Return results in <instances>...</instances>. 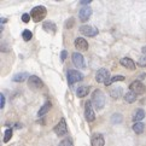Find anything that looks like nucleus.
Returning <instances> with one entry per match:
<instances>
[{
	"mask_svg": "<svg viewBox=\"0 0 146 146\" xmlns=\"http://www.w3.org/2000/svg\"><path fill=\"white\" fill-rule=\"evenodd\" d=\"M92 104L94 105L96 110H102L105 105V94L100 90H94L92 93Z\"/></svg>",
	"mask_w": 146,
	"mask_h": 146,
	"instance_id": "f257e3e1",
	"label": "nucleus"
},
{
	"mask_svg": "<svg viewBox=\"0 0 146 146\" xmlns=\"http://www.w3.org/2000/svg\"><path fill=\"white\" fill-rule=\"evenodd\" d=\"M46 15H47V9L42 5H40V6H35L32 9V11H30V16H32L33 21L34 22H41L45 17Z\"/></svg>",
	"mask_w": 146,
	"mask_h": 146,
	"instance_id": "f03ea898",
	"label": "nucleus"
},
{
	"mask_svg": "<svg viewBox=\"0 0 146 146\" xmlns=\"http://www.w3.org/2000/svg\"><path fill=\"white\" fill-rule=\"evenodd\" d=\"M66 79H68V82H69V85H75L76 82H80L82 79H83V75L79 70H68V74H66Z\"/></svg>",
	"mask_w": 146,
	"mask_h": 146,
	"instance_id": "7ed1b4c3",
	"label": "nucleus"
},
{
	"mask_svg": "<svg viewBox=\"0 0 146 146\" xmlns=\"http://www.w3.org/2000/svg\"><path fill=\"white\" fill-rule=\"evenodd\" d=\"M28 87L33 91H38L44 87V82L39 76L32 75V76H29V79H28Z\"/></svg>",
	"mask_w": 146,
	"mask_h": 146,
	"instance_id": "20e7f679",
	"label": "nucleus"
},
{
	"mask_svg": "<svg viewBox=\"0 0 146 146\" xmlns=\"http://www.w3.org/2000/svg\"><path fill=\"white\" fill-rule=\"evenodd\" d=\"M129 91H132L135 94H144L146 92V87L140 80H135L129 85Z\"/></svg>",
	"mask_w": 146,
	"mask_h": 146,
	"instance_id": "39448f33",
	"label": "nucleus"
},
{
	"mask_svg": "<svg viewBox=\"0 0 146 146\" xmlns=\"http://www.w3.org/2000/svg\"><path fill=\"white\" fill-rule=\"evenodd\" d=\"M53 132L56 133L57 137H64V135L68 133V126H66V122H65L64 118H62L58 122V124L54 126Z\"/></svg>",
	"mask_w": 146,
	"mask_h": 146,
	"instance_id": "423d86ee",
	"label": "nucleus"
},
{
	"mask_svg": "<svg viewBox=\"0 0 146 146\" xmlns=\"http://www.w3.org/2000/svg\"><path fill=\"white\" fill-rule=\"evenodd\" d=\"M79 30H80V33L82 35L90 36V38H92V36H96L97 34H99V30L96 27H93V25H81Z\"/></svg>",
	"mask_w": 146,
	"mask_h": 146,
	"instance_id": "0eeeda50",
	"label": "nucleus"
},
{
	"mask_svg": "<svg viewBox=\"0 0 146 146\" xmlns=\"http://www.w3.org/2000/svg\"><path fill=\"white\" fill-rule=\"evenodd\" d=\"M85 117L88 122H93L96 119V113L92 108V100H88L85 104Z\"/></svg>",
	"mask_w": 146,
	"mask_h": 146,
	"instance_id": "6e6552de",
	"label": "nucleus"
},
{
	"mask_svg": "<svg viewBox=\"0 0 146 146\" xmlns=\"http://www.w3.org/2000/svg\"><path fill=\"white\" fill-rule=\"evenodd\" d=\"M109 76H110V72H109L108 69H105V68H102V69H99L97 71V74H96V81L98 83H105L108 80H110L109 79Z\"/></svg>",
	"mask_w": 146,
	"mask_h": 146,
	"instance_id": "1a4fd4ad",
	"label": "nucleus"
},
{
	"mask_svg": "<svg viewBox=\"0 0 146 146\" xmlns=\"http://www.w3.org/2000/svg\"><path fill=\"white\" fill-rule=\"evenodd\" d=\"M91 15H92V9L90 6H83L80 10V12H79V17L81 19V22L85 23V22H87V21L90 19Z\"/></svg>",
	"mask_w": 146,
	"mask_h": 146,
	"instance_id": "9d476101",
	"label": "nucleus"
},
{
	"mask_svg": "<svg viewBox=\"0 0 146 146\" xmlns=\"http://www.w3.org/2000/svg\"><path fill=\"white\" fill-rule=\"evenodd\" d=\"M71 58H72V63H74L77 68H85L86 66L85 58H83V56L81 53H77V52H75V53H72Z\"/></svg>",
	"mask_w": 146,
	"mask_h": 146,
	"instance_id": "9b49d317",
	"label": "nucleus"
},
{
	"mask_svg": "<svg viewBox=\"0 0 146 146\" xmlns=\"http://www.w3.org/2000/svg\"><path fill=\"white\" fill-rule=\"evenodd\" d=\"M91 144H92V146H104V144H105L104 135L100 134V133H94L92 135Z\"/></svg>",
	"mask_w": 146,
	"mask_h": 146,
	"instance_id": "f8f14e48",
	"label": "nucleus"
},
{
	"mask_svg": "<svg viewBox=\"0 0 146 146\" xmlns=\"http://www.w3.org/2000/svg\"><path fill=\"white\" fill-rule=\"evenodd\" d=\"M119 64L122 66H124L128 70H135V63L132 58H128V57H123V58L119 59Z\"/></svg>",
	"mask_w": 146,
	"mask_h": 146,
	"instance_id": "ddd939ff",
	"label": "nucleus"
},
{
	"mask_svg": "<svg viewBox=\"0 0 146 146\" xmlns=\"http://www.w3.org/2000/svg\"><path fill=\"white\" fill-rule=\"evenodd\" d=\"M75 47L79 51H87L88 50V42L86 39H83L82 36L75 39Z\"/></svg>",
	"mask_w": 146,
	"mask_h": 146,
	"instance_id": "4468645a",
	"label": "nucleus"
},
{
	"mask_svg": "<svg viewBox=\"0 0 146 146\" xmlns=\"http://www.w3.org/2000/svg\"><path fill=\"white\" fill-rule=\"evenodd\" d=\"M42 28L45 32L48 34H54L57 32V25L52 22V21H45L42 24Z\"/></svg>",
	"mask_w": 146,
	"mask_h": 146,
	"instance_id": "2eb2a0df",
	"label": "nucleus"
},
{
	"mask_svg": "<svg viewBox=\"0 0 146 146\" xmlns=\"http://www.w3.org/2000/svg\"><path fill=\"white\" fill-rule=\"evenodd\" d=\"M144 117H145V111L143 110V109H137V110L134 111V113H133L132 119L134 121V123H138V122L141 121Z\"/></svg>",
	"mask_w": 146,
	"mask_h": 146,
	"instance_id": "dca6fc26",
	"label": "nucleus"
},
{
	"mask_svg": "<svg viewBox=\"0 0 146 146\" xmlns=\"http://www.w3.org/2000/svg\"><path fill=\"white\" fill-rule=\"evenodd\" d=\"M91 91V87L90 86H81L76 90V96L79 98H85L88 93Z\"/></svg>",
	"mask_w": 146,
	"mask_h": 146,
	"instance_id": "f3484780",
	"label": "nucleus"
},
{
	"mask_svg": "<svg viewBox=\"0 0 146 146\" xmlns=\"http://www.w3.org/2000/svg\"><path fill=\"white\" fill-rule=\"evenodd\" d=\"M51 109H52V103H51L50 100H47L42 106L40 108V110H39V112H38V116H44V115L47 113V112L51 110Z\"/></svg>",
	"mask_w": 146,
	"mask_h": 146,
	"instance_id": "a211bd4d",
	"label": "nucleus"
},
{
	"mask_svg": "<svg viewBox=\"0 0 146 146\" xmlns=\"http://www.w3.org/2000/svg\"><path fill=\"white\" fill-rule=\"evenodd\" d=\"M122 92H123L122 87H113L112 90L110 91V96H111V98H113V99H118V98H121Z\"/></svg>",
	"mask_w": 146,
	"mask_h": 146,
	"instance_id": "6ab92c4d",
	"label": "nucleus"
},
{
	"mask_svg": "<svg viewBox=\"0 0 146 146\" xmlns=\"http://www.w3.org/2000/svg\"><path fill=\"white\" fill-rule=\"evenodd\" d=\"M27 79H29V76H28L27 72H18V74H16L13 76L12 80L15 82H24Z\"/></svg>",
	"mask_w": 146,
	"mask_h": 146,
	"instance_id": "aec40b11",
	"label": "nucleus"
},
{
	"mask_svg": "<svg viewBox=\"0 0 146 146\" xmlns=\"http://www.w3.org/2000/svg\"><path fill=\"white\" fill-rule=\"evenodd\" d=\"M132 129L134 130V133L137 134H143L144 130H145V124L143 122H138V123H134Z\"/></svg>",
	"mask_w": 146,
	"mask_h": 146,
	"instance_id": "412c9836",
	"label": "nucleus"
},
{
	"mask_svg": "<svg viewBox=\"0 0 146 146\" xmlns=\"http://www.w3.org/2000/svg\"><path fill=\"white\" fill-rule=\"evenodd\" d=\"M124 100H126L128 104H132V103H134L135 100H137V94L133 93L132 91H129L124 94Z\"/></svg>",
	"mask_w": 146,
	"mask_h": 146,
	"instance_id": "4be33fe9",
	"label": "nucleus"
},
{
	"mask_svg": "<svg viewBox=\"0 0 146 146\" xmlns=\"http://www.w3.org/2000/svg\"><path fill=\"white\" fill-rule=\"evenodd\" d=\"M118 81H124V76H122V75H116V76H113V77H111L110 80H108L104 85L105 86H110L111 83H113V82H118Z\"/></svg>",
	"mask_w": 146,
	"mask_h": 146,
	"instance_id": "5701e85b",
	"label": "nucleus"
},
{
	"mask_svg": "<svg viewBox=\"0 0 146 146\" xmlns=\"http://www.w3.org/2000/svg\"><path fill=\"white\" fill-rule=\"evenodd\" d=\"M12 134H13V130L11 128H7L5 130V134H4V143H9L10 139L12 138Z\"/></svg>",
	"mask_w": 146,
	"mask_h": 146,
	"instance_id": "b1692460",
	"label": "nucleus"
},
{
	"mask_svg": "<svg viewBox=\"0 0 146 146\" xmlns=\"http://www.w3.org/2000/svg\"><path fill=\"white\" fill-rule=\"evenodd\" d=\"M122 119H123V117H122V115H121V113H113L112 116H111V122H112L113 124L121 123V122H122Z\"/></svg>",
	"mask_w": 146,
	"mask_h": 146,
	"instance_id": "393cba45",
	"label": "nucleus"
},
{
	"mask_svg": "<svg viewBox=\"0 0 146 146\" xmlns=\"http://www.w3.org/2000/svg\"><path fill=\"white\" fill-rule=\"evenodd\" d=\"M22 38H23L24 41H30V40H32V38H33V34H32L30 30L25 29V30H23V33H22Z\"/></svg>",
	"mask_w": 146,
	"mask_h": 146,
	"instance_id": "a878e982",
	"label": "nucleus"
},
{
	"mask_svg": "<svg viewBox=\"0 0 146 146\" xmlns=\"http://www.w3.org/2000/svg\"><path fill=\"white\" fill-rule=\"evenodd\" d=\"M74 24H75V18L74 17H70V18H68L65 21V28L66 29H70L74 27Z\"/></svg>",
	"mask_w": 146,
	"mask_h": 146,
	"instance_id": "bb28decb",
	"label": "nucleus"
},
{
	"mask_svg": "<svg viewBox=\"0 0 146 146\" xmlns=\"http://www.w3.org/2000/svg\"><path fill=\"white\" fill-rule=\"evenodd\" d=\"M58 146H74V145H72V140L70 138H66V139L62 140V141L58 144Z\"/></svg>",
	"mask_w": 146,
	"mask_h": 146,
	"instance_id": "cd10ccee",
	"label": "nucleus"
},
{
	"mask_svg": "<svg viewBox=\"0 0 146 146\" xmlns=\"http://www.w3.org/2000/svg\"><path fill=\"white\" fill-rule=\"evenodd\" d=\"M138 65L141 66V68H145L146 66V56H141L138 60Z\"/></svg>",
	"mask_w": 146,
	"mask_h": 146,
	"instance_id": "c85d7f7f",
	"label": "nucleus"
},
{
	"mask_svg": "<svg viewBox=\"0 0 146 146\" xmlns=\"http://www.w3.org/2000/svg\"><path fill=\"white\" fill-rule=\"evenodd\" d=\"M30 18H32L30 13H24V15H22V21H23L24 23H28L29 21H30Z\"/></svg>",
	"mask_w": 146,
	"mask_h": 146,
	"instance_id": "c756f323",
	"label": "nucleus"
},
{
	"mask_svg": "<svg viewBox=\"0 0 146 146\" xmlns=\"http://www.w3.org/2000/svg\"><path fill=\"white\" fill-rule=\"evenodd\" d=\"M66 56H68V52H66L65 50H63V51L60 52V60H62V62H64L65 58H66Z\"/></svg>",
	"mask_w": 146,
	"mask_h": 146,
	"instance_id": "7c9ffc66",
	"label": "nucleus"
},
{
	"mask_svg": "<svg viewBox=\"0 0 146 146\" xmlns=\"http://www.w3.org/2000/svg\"><path fill=\"white\" fill-rule=\"evenodd\" d=\"M0 108H1V110L4 109V106H5V97H4V94L1 93V94H0Z\"/></svg>",
	"mask_w": 146,
	"mask_h": 146,
	"instance_id": "2f4dec72",
	"label": "nucleus"
},
{
	"mask_svg": "<svg viewBox=\"0 0 146 146\" xmlns=\"http://www.w3.org/2000/svg\"><path fill=\"white\" fill-rule=\"evenodd\" d=\"M91 3H92L91 0H83V1L81 0V1H80V4H81V5H88V4H91Z\"/></svg>",
	"mask_w": 146,
	"mask_h": 146,
	"instance_id": "473e14b6",
	"label": "nucleus"
},
{
	"mask_svg": "<svg viewBox=\"0 0 146 146\" xmlns=\"http://www.w3.org/2000/svg\"><path fill=\"white\" fill-rule=\"evenodd\" d=\"M5 22H7V19H6V18H1V27L4 25V23H5Z\"/></svg>",
	"mask_w": 146,
	"mask_h": 146,
	"instance_id": "72a5a7b5",
	"label": "nucleus"
},
{
	"mask_svg": "<svg viewBox=\"0 0 146 146\" xmlns=\"http://www.w3.org/2000/svg\"><path fill=\"white\" fill-rule=\"evenodd\" d=\"M141 52H143V53H144V54L146 56V46H144V47L141 48Z\"/></svg>",
	"mask_w": 146,
	"mask_h": 146,
	"instance_id": "f704fd0d",
	"label": "nucleus"
}]
</instances>
